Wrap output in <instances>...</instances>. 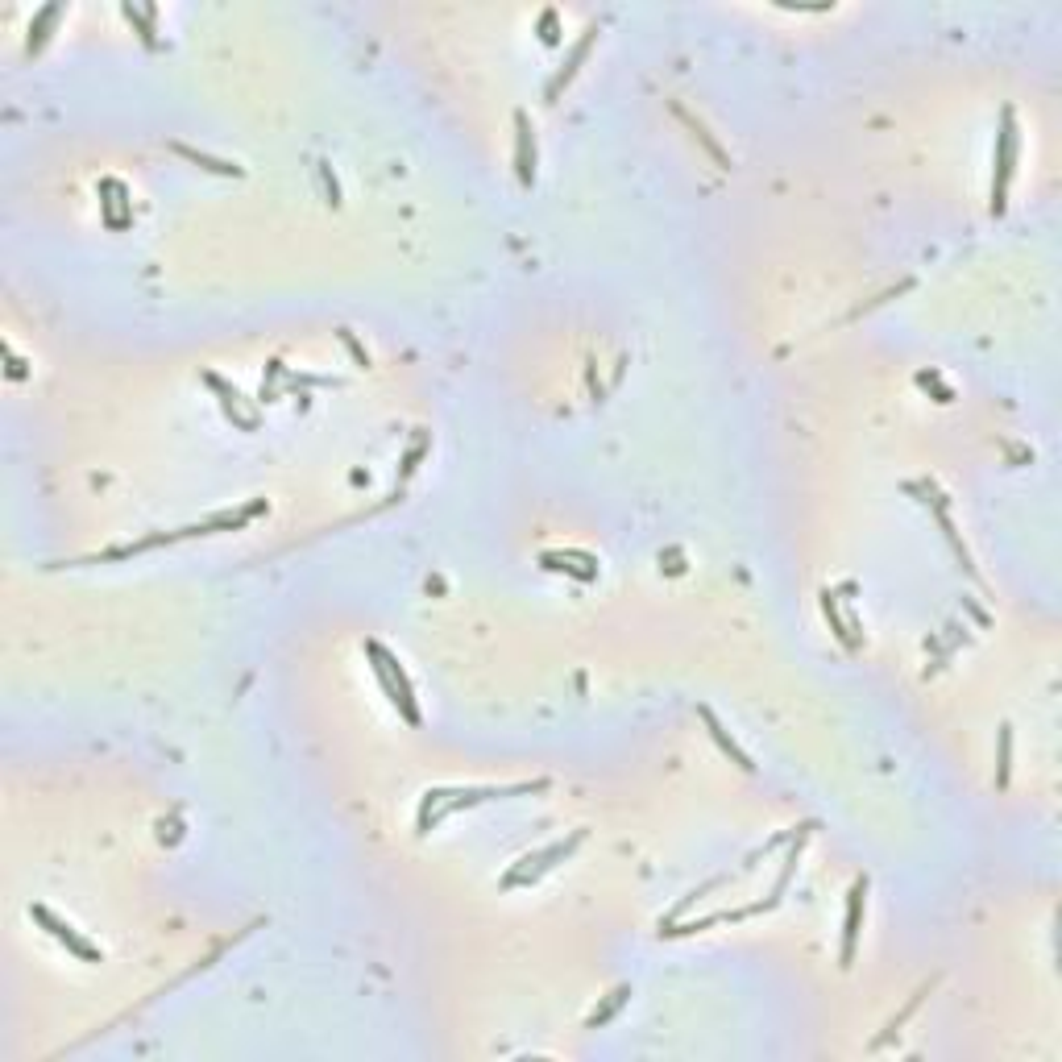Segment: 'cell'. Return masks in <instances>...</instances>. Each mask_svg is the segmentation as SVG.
Returning <instances> with one entry per match:
<instances>
[{"label":"cell","instance_id":"cell-1","mask_svg":"<svg viewBox=\"0 0 1062 1062\" xmlns=\"http://www.w3.org/2000/svg\"><path fill=\"white\" fill-rule=\"evenodd\" d=\"M544 789V780H536V785H507V789H428L424 801H419V834H432L444 818H453L461 814V809L469 805H482V801H498V797H515V793H540Z\"/></svg>","mask_w":1062,"mask_h":1062},{"label":"cell","instance_id":"cell-2","mask_svg":"<svg viewBox=\"0 0 1062 1062\" xmlns=\"http://www.w3.org/2000/svg\"><path fill=\"white\" fill-rule=\"evenodd\" d=\"M366 656L374 660L370 668H374V677L382 681V689H386V697H390V706H395V710L403 714L407 726H419V702H415V689H411V681H407V673H403L399 656H390V652L378 644V639H370V644H366Z\"/></svg>","mask_w":1062,"mask_h":1062},{"label":"cell","instance_id":"cell-3","mask_svg":"<svg viewBox=\"0 0 1062 1062\" xmlns=\"http://www.w3.org/2000/svg\"><path fill=\"white\" fill-rule=\"evenodd\" d=\"M585 843V830H573L569 838H561V843H552V847H544V851H536V855H523L515 868L502 876V888H527V884H536V880H544L556 863H565L577 847Z\"/></svg>","mask_w":1062,"mask_h":1062},{"label":"cell","instance_id":"cell-4","mask_svg":"<svg viewBox=\"0 0 1062 1062\" xmlns=\"http://www.w3.org/2000/svg\"><path fill=\"white\" fill-rule=\"evenodd\" d=\"M1017 117L1013 108H1004L1000 117V133H996V175H992V212L1000 216L1004 204H1009V183H1013V171H1017Z\"/></svg>","mask_w":1062,"mask_h":1062},{"label":"cell","instance_id":"cell-5","mask_svg":"<svg viewBox=\"0 0 1062 1062\" xmlns=\"http://www.w3.org/2000/svg\"><path fill=\"white\" fill-rule=\"evenodd\" d=\"M30 917H34L38 926H42V930H46L54 942H59V946H67V955H75V959H83V963H100V959H104V950H100L96 942H88V938H83V934L71 926V921L54 917L46 905H30Z\"/></svg>","mask_w":1062,"mask_h":1062},{"label":"cell","instance_id":"cell-6","mask_svg":"<svg viewBox=\"0 0 1062 1062\" xmlns=\"http://www.w3.org/2000/svg\"><path fill=\"white\" fill-rule=\"evenodd\" d=\"M863 909H868V880H855L847 892V917H843V950H838V967L855 963V946H859V930H863Z\"/></svg>","mask_w":1062,"mask_h":1062},{"label":"cell","instance_id":"cell-7","mask_svg":"<svg viewBox=\"0 0 1062 1062\" xmlns=\"http://www.w3.org/2000/svg\"><path fill=\"white\" fill-rule=\"evenodd\" d=\"M515 171H519L523 187L536 183V129H531L523 108L515 113Z\"/></svg>","mask_w":1062,"mask_h":1062},{"label":"cell","instance_id":"cell-8","mask_svg":"<svg viewBox=\"0 0 1062 1062\" xmlns=\"http://www.w3.org/2000/svg\"><path fill=\"white\" fill-rule=\"evenodd\" d=\"M697 718L706 722V735H710V739L718 743V751H722L726 760H731L735 768H743V772H756V764H751V756H747V751H743V747L735 743V735L726 731V726H722V722L714 718V710H710V706H697Z\"/></svg>","mask_w":1062,"mask_h":1062},{"label":"cell","instance_id":"cell-9","mask_svg":"<svg viewBox=\"0 0 1062 1062\" xmlns=\"http://www.w3.org/2000/svg\"><path fill=\"white\" fill-rule=\"evenodd\" d=\"M594 38H598V25H590V30L581 34V42H577V46H573V54H569V63L552 75V83H548V104H556V100H561V92H565L569 83H573V75L581 71V63H585V54H590Z\"/></svg>","mask_w":1062,"mask_h":1062},{"label":"cell","instance_id":"cell-10","mask_svg":"<svg viewBox=\"0 0 1062 1062\" xmlns=\"http://www.w3.org/2000/svg\"><path fill=\"white\" fill-rule=\"evenodd\" d=\"M63 13H67L63 5H42L38 9V17L30 21V38H25V54H30V59H34V54H42V46L50 42V30L63 21Z\"/></svg>","mask_w":1062,"mask_h":1062},{"label":"cell","instance_id":"cell-11","mask_svg":"<svg viewBox=\"0 0 1062 1062\" xmlns=\"http://www.w3.org/2000/svg\"><path fill=\"white\" fill-rule=\"evenodd\" d=\"M208 386H212L216 395H220V407H225V415H229V419H237L241 428H254V419H249V415H241V390L225 386V382H220L216 374H208Z\"/></svg>","mask_w":1062,"mask_h":1062},{"label":"cell","instance_id":"cell-12","mask_svg":"<svg viewBox=\"0 0 1062 1062\" xmlns=\"http://www.w3.org/2000/svg\"><path fill=\"white\" fill-rule=\"evenodd\" d=\"M121 17L129 21V25H137V34H142V42L154 50L158 46V30H154V21H158V9H137V5H121Z\"/></svg>","mask_w":1062,"mask_h":1062},{"label":"cell","instance_id":"cell-13","mask_svg":"<svg viewBox=\"0 0 1062 1062\" xmlns=\"http://www.w3.org/2000/svg\"><path fill=\"white\" fill-rule=\"evenodd\" d=\"M627 1000H631V988H627V984H623V988H614V992L606 996V1004H602V1009H594L590 1017H585V1029H602V1025H606V1021H610L614 1013L623 1009Z\"/></svg>","mask_w":1062,"mask_h":1062},{"label":"cell","instance_id":"cell-14","mask_svg":"<svg viewBox=\"0 0 1062 1062\" xmlns=\"http://www.w3.org/2000/svg\"><path fill=\"white\" fill-rule=\"evenodd\" d=\"M187 162H195V166H204V171H216V175H233V179H241V166L237 162H225V158H208V154H200V150H187V146H175Z\"/></svg>","mask_w":1062,"mask_h":1062},{"label":"cell","instance_id":"cell-15","mask_svg":"<svg viewBox=\"0 0 1062 1062\" xmlns=\"http://www.w3.org/2000/svg\"><path fill=\"white\" fill-rule=\"evenodd\" d=\"M822 610H826V623H830V631H834V635L843 639V644H847V648L855 652V648H859V639L851 635V627H847L843 619H838V606H834V594H830V590L822 594Z\"/></svg>","mask_w":1062,"mask_h":1062},{"label":"cell","instance_id":"cell-16","mask_svg":"<svg viewBox=\"0 0 1062 1062\" xmlns=\"http://www.w3.org/2000/svg\"><path fill=\"white\" fill-rule=\"evenodd\" d=\"M1009 768H1013V731H1009V726H1000V772H996L1000 789L1009 785Z\"/></svg>","mask_w":1062,"mask_h":1062},{"label":"cell","instance_id":"cell-17","mask_svg":"<svg viewBox=\"0 0 1062 1062\" xmlns=\"http://www.w3.org/2000/svg\"><path fill=\"white\" fill-rule=\"evenodd\" d=\"M540 38H544V46L561 42V34H556V9H544V17H540Z\"/></svg>","mask_w":1062,"mask_h":1062}]
</instances>
